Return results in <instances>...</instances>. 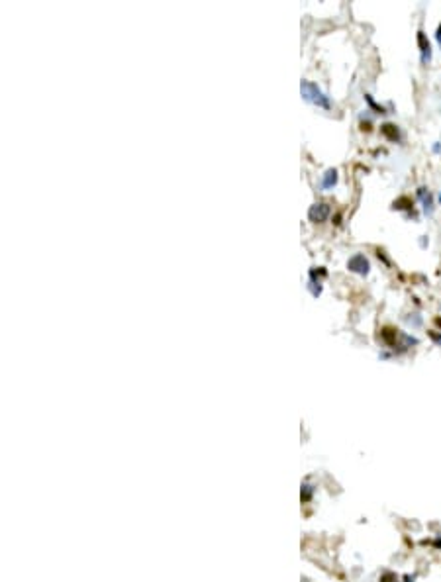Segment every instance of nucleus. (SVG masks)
<instances>
[{"label": "nucleus", "instance_id": "f257e3e1", "mask_svg": "<svg viewBox=\"0 0 441 582\" xmlns=\"http://www.w3.org/2000/svg\"><path fill=\"white\" fill-rule=\"evenodd\" d=\"M300 92H302V98L312 102L314 106L324 108V110H330L331 108L330 98L318 88V85H314V83H310V81H302V83H300Z\"/></svg>", "mask_w": 441, "mask_h": 582}, {"label": "nucleus", "instance_id": "f03ea898", "mask_svg": "<svg viewBox=\"0 0 441 582\" xmlns=\"http://www.w3.org/2000/svg\"><path fill=\"white\" fill-rule=\"evenodd\" d=\"M330 214H331V208L328 206V204H324V202H318V204L310 206V210H308V218H310V222H314V224H322V222H326Z\"/></svg>", "mask_w": 441, "mask_h": 582}, {"label": "nucleus", "instance_id": "7ed1b4c3", "mask_svg": "<svg viewBox=\"0 0 441 582\" xmlns=\"http://www.w3.org/2000/svg\"><path fill=\"white\" fill-rule=\"evenodd\" d=\"M347 267H349V271L359 273V275H367L369 273V261L365 259V255H353Z\"/></svg>", "mask_w": 441, "mask_h": 582}, {"label": "nucleus", "instance_id": "20e7f679", "mask_svg": "<svg viewBox=\"0 0 441 582\" xmlns=\"http://www.w3.org/2000/svg\"><path fill=\"white\" fill-rule=\"evenodd\" d=\"M337 183V171L335 169H328L326 173H324V178H322V188H331L333 185Z\"/></svg>", "mask_w": 441, "mask_h": 582}, {"label": "nucleus", "instance_id": "39448f33", "mask_svg": "<svg viewBox=\"0 0 441 582\" xmlns=\"http://www.w3.org/2000/svg\"><path fill=\"white\" fill-rule=\"evenodd\" d=\"M418 42H419V47H422V53H424V61L430 59V44L426 42V35L422 32L418 33Z\"/></svg>", "mask_w": 441, "mask_h": 582}, {"label": "nucleus", "instance_id": "423d86ee", "mask_svg": "<svg viewBox=\"0 0 441 582\" xmlns=\"http://www.w3.org/2000/svg\"><path fill=\"white\" fill-rule=\"evenodd\" d=\"M383 133H385V135H388L390 139H396V137H398V130L394 128V126H392V124H385V126H383Z\"/></svg>", "mask_w": 441, "mask_h": 582}]
</instances>
